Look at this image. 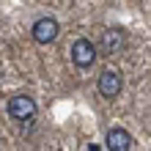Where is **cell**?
Returning a JSON list of instances; mask_svg holds the SVG:
<instances>
[{
  "mask_svg": "<svg viewBox=\"0 0 151 151\" xmlns=\"http://www.w3.org/2000/svg\"><path fill=\"white\" fill-rule=\"evenodd\" d=\"M8 115L14 121H33L36 118V102L25 93H17L8 99Z\"/></svg>",
  "mask_w": 151,
  "mask_h": 151,
  "instance_id": "6da1fadb",
  "label": "cell"
},
{
  "mask_svg": "<svg viewBox=\"0 0 151 151\" xmlns=\"http://www.w3.org/2000/svg\"><path fill=\"white\" fill-rule=\"evenodd\" d=\"M72 60H74L80 69L91 66L93 60H96V47H93V41H88V39H77V41L72 44Z\"/></svg>",
  "mask_w": 151,
  "mask_h": 151,
  "instance_id": "7a4b0ae2",
  "label": "cell"
},
{
  "mask_svg": "<svg viewBox=\"0 0 151 151\" xmlns=\"http://www.w3.org/2000/svg\"><path fill=\"white\" fill-rule=\"evenodd\" d=\"M121 72H115V69H104L99 74V93L107 96V99H115V96L121 93Z\"/></svg>",
  "mask_w": 151,
  "mask_h": 151,
  "instance_id": "3957f363",
  "label": "cell"
},
{
  "mask_svg": "<svg viewBox=\"0 0 151 151\" xmlns=\"http://www.w3.org/2000/svg\"><path fill=\"white\" fill-rule=\"evenodd\" d=\"M33 39H36L39 44H50L58 39V22L52 19V17H41V19H36V25H33Z\"/></svg>",
  "mask_w": 151,
  "mask_h": 151,
  "instance_id": "277c9868",
  "label": "cell"
},
{
  "mask_svg": "<svg viewBox=\"0 0 151 151\" xmlns=\"http://www.w3.org/2000/svg\"><path fill=\"white\" fill-rule=\"evenodd\" d=\"M104 146H107V151H132V135L127 129H121V127H115L107 132V137H104Z\"/></svg>",
  "mask_w": 151,
  "mask_h": 151,
  "instance_id": "5b68a950",
  "label": "cell"
},
{
  "mask_svg": "<svg viewBox=\"0 0 151 151\" xmlns=\"http://www.w3.org/2000/svg\"><path fill=\"white\" fill-rule=\"evenodd\" d=\"M124 44H127V39H124V30H104L102 36V47L107 55H113V52H121Z\"/></svg>",
  "mask_w": 151,
  "mask_h": 151,
  "instance_id": "8992f818",
  "label": "cell"
},
{
  "mask_svg": "<svg viewBox=\"0 0 151 151\" xmlns=\"http://www.w3.org/2000/svg\"><path fill=\"white\" fill-rule=\"evenodd\" d=\"M91 151H99V148H91Z\"/></svg>",
  "mask_w": 151,
  "mask_h": 151,
  "instance_id": "52a82bcc",
  "label": "cell"
}]
</instances>
